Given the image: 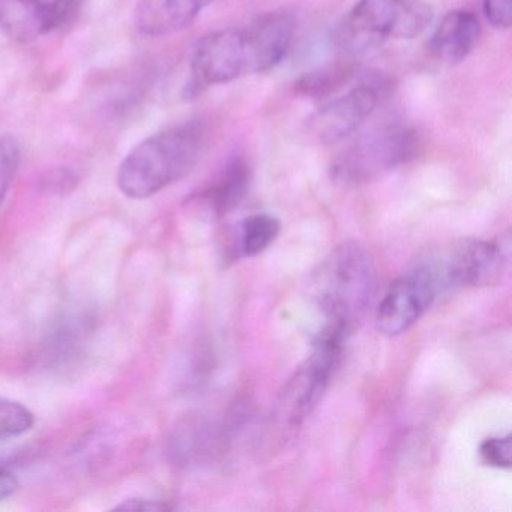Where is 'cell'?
Instances as JSON below:
<instances>
[{"label": "cell", "instance_id": "7c38bea8", "mask_svg": "<svg viewBox=\"0 0 512 512\" xmlns=\"http://www.w3.org/2000/svg\"><path fill=\"white\" fill-rule=\"evenodd\" d=\"M481 26L475 14L455 10L446 14L431 35L430 52L445 64H460L475 50Z\"/></svg>", "mask_w": 512, "mask_h": 512}, {"label": "cell", "instance_id": "5bb4252c", "mask_svg": "<svg viewBox=\"0 0 512 512\" xmlns=\"http://www.w3.org/2000/svg\"><path fill=\"white\" fill-rule=\"evenodd\" d=\"M281 232L277 217L269 214H253L242 220L239 226L238 250L241 257H256L268 250Z\"/></svg>", "mask_w": 512, "mask_h": 512}, {"label": "cell", "instance_id": "4fadbf2b", "mask_svg": "<svg viewBox=\"0 0 512 512\" xmlns=\"http://www.w3.org/2000/svg\"><path fill=\"white\" fill-rule=\"evenodd\" d=\"M250 187V167L242 158L230 161L211 187L203 194L209 211L215 217H224L241 205Z\"/></svg>", "mask_w": 512, "mask_h": 512}, {"label": "cell", "instance_id": "e0dca14e", "mask_svg": "<svg viewBox=\"0 0 512 512\" xmlns=\"http://www.w3.org/2000/svg\"><path fill=\"white\" fill-rule=\"evenodd\" d=\"M22 161V149L16 137L10 134L0 136V205L7 197Z\"/></svg>", "mask_w": 512, "mask_h": 512}, {"label": "cell", "instance_id": "7402d4cb", "mask_svg": "<svg viewBox=\"0 0 512 512\" xmlns=\"http://www.w3.org/2000/svg\"><path fill=\"white\" fill-rule=\"evenodd\" d=\"M20 488L19 479L8 470L0 469V502L10 499Z\"/></svg>", "mask_w": 512, "mask_h": 512}, {"label": "cell", "instance_id": "2e32d148", "mask_svg": "<svg viewBox=\"0 0 512 512\" xmlns=\"http://www.w3.org/2000/svg\"><path fill=\"white\" fill-rule=\"evenodd\" d=\"M35 415L20 401L0 397V440L23 436L34 428Z\"/></svg>", "mask_w": 512, "mask_h": 512}, {"label": "cell", "instance_id": "5b68a950", "mask_svg": "<svg viewBox=\"0 0 512 512\" xmlns=\"http://www.w3.org/2000/svg\"><path fill=\"white\" fill-rule=\"evenodd\" d=\"M418 134L406 125H385L353 143L332 166L335 178L346 184H367L388 175L421 148Z\"/></svg>", "mask_w": 512, "mask_h": 512}, {"label": "cell", "instance_id": "d6986e66", "mask_svg": "<svg viewBox=\"0 0 512 512\" xmlns=\"http://www.w3.org/2000/svg\"><path fill=\"white\" fill-rule=\"evenodd\" d=\"M479 457L487 466L496 467V469H511V434L485 439L479 446Z\"/></svg>", "mask_w": 512, "mask_h": 512}, {"label": "cell", "instance_id": "7a4b0ae2", "mask_svg": "<svg viewBox=\"0 0 512 512\" xmlns=\"http://www.w3.org/2000/svg\"><path fill=\"white\" fill-rule=\"evenodd\" d=\"M376 289V266L364 247L349 241L334 248L308 284V299L323 320L317 335L349 340L367 316Z\"/></svg>", "mask_w": 512, "mask_h": 512}, {"label": "cell", "instance_id": "44dd1931", "mask_svg": "<svg viewBox=\"0 0 512 512\" xmlns=\"http://www.w3.org/2000/svg\"><path fill=\"white\" fill-rule=\"evenodd\" d=\"M169 508L170 506L166 503L152 499H127L116 506V509H124V511H164Z\"/></svg>", "mask_w": 512, "mask_h": 512}, {"label": "cell", "instance_id": "6da1fadb", "mask_svg": "<svg viewBox=\"0 0 512 512\" xmlns=\"http://www.w3.org/2000/svg\"><path fill=\"white\" fill-rule=\"evenodd\" d=\"M295 31L290 14L269 13L248 25L206 35L194 49L185 97L271 70L289 52Z\"/></svg>", "mask_w": 512, "mask_h": 512}, {"label": "cell", "instance_id": "277c9868", "mask_svg": "<svg viewBox=\"0 0 512 512\" xmlns=\"http://www.w3.org/2000/svg\"><path fill=\"white\" fill-rule=\"evenodd\" d=\"M347 341L332 335H317L313 352L301 362L278 395L272 412L275 427L284 434L298 430L325 397Z\"/></svg>", "mask_w": 512, "mask_h": 512}, {"label": "cell", "instance_id": "52a82bcc", "mask_svg": "<svg viewBox=\"0 0 512 512\" xmlns=\"http://www.w3.org/2000/svg\"><path fill=\"white\" fill-rule=\"evenodd\" d=\"M509 250V236H500L493 241L467 239L446 253L433 254L425 259L436 272L445 293L497 283L508 268Z\"/></svg>", "mask_w": 512, "mask_h": 512}, {"label": "cell", "instance_id": "9c48e42d", "mask_svg": "<svg viewBox=\"0 0 512 512\" xmlns=\"http://www.w3.org/2000/svg\"><path fill=\"white\" fill-rule=\"evenodd\" d=\"M386 83L382 80H365L340 97L320 107L310 121L308 133L320 143L334 145L358 131L373 115L385 95Z\"/></svg>", "mask_w": 512, "mask_h": 512}, {"label": "cell", "instance_id": "3957f363", "mask_svg": "<svg viewBox=\"0 0 512 512\" xmlns=\"http://www.w3.org/2000/svg\"><path fill=\"white\" fill-rule=\"evenodd\" d=\"M205 140V127L199 121L181 122L152 134L131 149L119 166V191L133 200L161 193L193 172Z\"/></svg>", "mask_w": 512, "mask_h": 512}, {"label": "cell", "instance_id": "8fae6325", "mask_svg": "<svg viewBox=\"0 0 512 512\" xmlns=\"http://www.w3.org/2000/svg\"><path fill=\"white\" fill-rule=\"evenodd\" d=\"M214 0H139L136 26L145 37L163 38L191 25Z\"/></svg>", "mask_w": 512, "mask_h": 512}, {"label": "cell", "instance_id": "ac0fdd59", "mask_svg": "<svg viewBox=\"0 0 512 512\" xmlns=\"http://www.w3.org/2000/svg\"><path fill=\"white\" fill-rule=\"evenodd\" d=\"M349 76L347 68H334V70L320 71L305 76L299 83V88L308 97H328L344 85Z\"/></svg>", "mask_w": 512, "mask_h": 512}, {"label": "cell", "instance_id": "30bf717a", "mask_svg": "<svg viewBox=\"0 0 512 512\" xmlns=\"http://www.w3.org/2000/svg\"><path fill=\"white\" fill-rule=\"evenodd\" d=\"M83 0H0V34L32 43L67 26Z\"/></svg>", "mask_w": 512, "mask_h": 512}, {"label": "cell", "instance_id": "9a60e30c", "mask_svg": "<svg viewBox=\"0 0 512 512\" xmlns=\"http://www.w3.org/2000/svg\"><path fill=\"white\" fill-rule=\"evenodd\" d=\"M181 452L190 461H202L221 452L224 445V433L220 427L209 422H194L188 425L181 436Z\"/></svg>", "mask_w": 512, "mask_h": 512}, {"label": "cell", "instance_id": "8992f818", "mask_svg": "<svg viewBox=\"0 0 512 512\" xmlns=\"http://www.w3.org/2000/svg\"><path fill=\"white\" fill-rule=\"evenodd\" d=\"M434 20L425 0H358L350 10L346 38L371 46L382 40H412L424 34Z\"/></svg>", "mask_w": 512, "mask_h": 512}, {"label": "cell", "instance_id": "ffe728a7", "mask_svg": "<svg viewBox=\"0 0 512 512\" xmlns=\"http://www.w3.org/2000/svg\"><path fill=\"white\" fill-rule=\"evenodd\" d=\"M485 19L496 29H508L512 22L511 0H484L482 2Z\"/></svg>", "mask_w": 512, "mask_h": 512}, {"label": "cell", "instance_id": "ba28073f", "mask_svg": "<svg viewBox=\"0 0 512 512\" xmlns=\"http://www.w3.org/2000/svg\"><path fill=\"white\" fill-rule=\"evenodd\" d=\"M439 278L427 259L416 263L389 286L376 310L380 334L397 337L409 331L442 295Z\"/></svg>", "mask_w": 512, "mask_h": 512}]
</instances>
